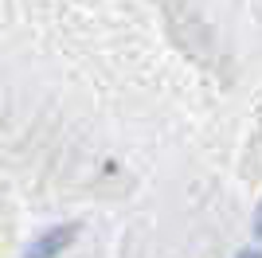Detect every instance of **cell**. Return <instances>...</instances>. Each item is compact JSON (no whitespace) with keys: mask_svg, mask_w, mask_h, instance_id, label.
I'll return each mask as SVG.
<instances>
[{"mask_svg":"<svg viewBox=\"0 0 262 258\" xmlns=\"http://www.w3.org/2000/svg\"><path fill=\"white\" fill-rule=\"evenodd\" d=\"M239 258H262V254H258V250H243Z\"/></svg>","mask_w":262,"mask_h":258,"instance_id":"cell-2","label":"cell"},{"mask_svg":"<svg viewBox=\"0 0 262 258\" xmlns=\"http://www.w3.org/2000/svg\"><path fill=\"white\" fill-rule=\"evenodd\" d=\"M258 235H262V204H258Z\"/></svg>","mask_w":262,"mask_h":258,"instance_id":"cell-3","label":"cell"},{"mask_svg":"<svg viewBox=\"0 0 262 258\" xmlns=\"http://www.w3.org/2000/svg\"><path fill=\"white\" fill-rule=\"evenodd\" d=\"M75 235H78L75 223H59V227H51V231H43V235L35 239L20 258H59L71 243H75Z\"/></svg>","mask_w":262,"mask_h":258,"instance_id":"cell-1","label":"cell"}]
</instances>
